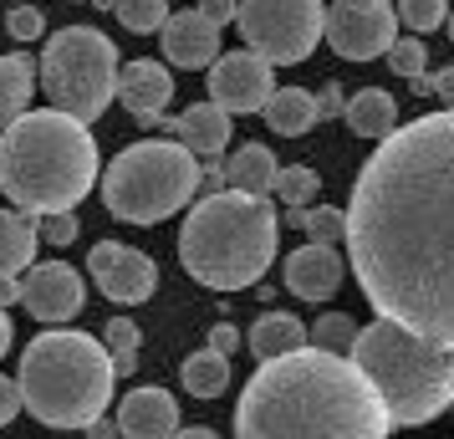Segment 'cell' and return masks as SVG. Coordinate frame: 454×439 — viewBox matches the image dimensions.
<instances>
[{"mask_svg": "<svg viewBox=\"0 0 454 439\" xmlns=\"http://www.w3.org/2000/svg\"><path fill=\"white\" fill-rule=\"evenodd\" d=\"M348 266L378 317L454 353V107L393 128L357 169Z\"/></svg>", "mask_w": 454, "mask_h": 439, "instance_id": "6da1fadb", "label": "cell"}, {"mask_svg": "<svg viewBox=\"0 0 454 439\" xmlns=\"http://www.w3.org/2000/svg\"><path fill=\"white\" fill-rule=\"evenodd\" d=\"M388 429L363 368L311 342L261 363L235 404V439H388Z\"/></svg>", "mask_w": 454, "mask_h": 439, "instance_id": "7a4b0ae2", "label": "cell"}, {"mask_svg": "<svg viewBox=\"0 0 454 439\" xmlns=\"http://www.w3.org/2000/svg\"><path fill=\"white\" fill-rule=\"evenodd\" d=\"M98 184V144L72 113H21L0 128V189L26 215H62Z\"/></svg>", "mask_w": 454, "mask_h": 439, "instance_id": "3957f363", "label": "cell"}, {"mask_svg": "<svg viewBox=\"0 0 454 439\" xmlns=\"http://www.w3.org/2000/svg\"><path fill=\"white\" fill-rule=\"evenodd\" d=\"M281 220L261 194H205L179 231V261L209 292H246L276 261Z\"/></svg>", "mask_w": 454, "mask_h": 439, "instance_id": "277c9868", "label": "cell"}, {"mask_svg": "<svg viewBox=\"0 0 454 439\" xmlns=\"http://www.w3.org/2000/svg\"><path fill=\"white\" fill-rule=\"evenodd\" d=\"M16 383H21L31 419H42L46 429H87L113 404L118 373H113V357L98 337L46 327L21 353Z\"/></svg>", "mask_w": 454, "mask_h": 439, "instance_id": "5b68a950", "label": "cell"}, {"mask_svg": "<svg viewBox=\"0 0 454 439\" xmlns=\"http://www.w3.org/2000/svg\"><path fill=\"white\" fill-rule=\"evenodd\" d=\"M352 363L378 388L393 424H429L454 404V353L388 317H372L357 333Z\"/></svg>", "mask_w": 454, "mask_h": 439, "instance_id": "8992f818", "label": "cell"}, {"mask_svg": "<svg viewBox=\"0 0 454 439\" xmlns=\"http://www.w3.org/2000/svg\"><path fill=\"white\" fill-rule=\"evenodd\" d=\"M200 159L174 138H144L123 148L103 169V205L113 220L128 225H159L174 209H184L200 189Z\"/></svg>", "mask_w": 454, "mask_h": 439, "instance_id": "52a82bcc", "label": "cell"}, {"mask_svg": "<svg viewBox=\"0 0 454 439\" xmlns=\"http://www.w3.org/2000/svg\"><path fill=\"white\" fill-rule=\"evenodd\" d=\"M42 82L57 113L77 123H98L118 98V46L92 26H62L42 57Z\"/></svg>", "mask_w": 454, "mask_h": 439, "instance_id": "ba28073f", "label": "cell"}, {"mask_svg": "<svg viewBox=\"0 0 454 439\" xmlns=\"http://www.w3.org/2000/svg\"><path fill=\"white\" fill-rule=\"evenodd\" d=\"M235 26L255 57H266L270 67H296L322 42L327 5L322 0H240Z\"/></svg>", "mask_w": 454, "mask_h": 439, "instance_id": "9c48e42d", "label": "cell"}, {"mask_svg": "<svg viewBox=\"0 0 454 439\" xmlns=\"http://www.w3.org/2000/svg\"><path fill=\"white\" fill-rule=\"evenodd\" d=\"M322 36L348 62L388 57V46L398 42V11H393V0H337L327 11V31Z\"/></svg>", "mask_w": 454, "mask_h": 439, "instance_id": "30bf717a", "label": "cell"}, {"mask_svg": "<svg viewBox=\"0 0 454 439\" xmlns=\"http://www.w3.org/2000/svg\"><path fill=\"white\" fill-rule=\"evenodd\" d=\"M87 271H92V281H98V292H103L107 302H123V307L148 302L153 286H159L153 261H148L144 251L123 246V240H98L92 255H87Z\"/></svg>", "mask_w": 454, "mask_h": 439, "instance_id": "8fae6325", "label": "cell"}, {"mask_svg": "<svg viewBox=\"0 0 454 439\" xmlns=\"http://www.w3.org/2000/svg\"><path fill=\"white\" fill-rule=\"evenodd\" d=\"M276 92V77H270V62L255 57V51H225L220 62L209 67V103L225 107L230 118L235 113H261L266 98Z\"/></svg>", "mask_w": 454, "mask_h": 439, "instance_id": "7c38bea8", "label": "cell"}, {"mask_svg": "<svg viewBox=\"0 0 454 439\" xmlns=\"http://www.w3.org/2000/svg\"><path fill=\"white\" fill-rule=\"evenodd\" d=\"M82 276L72 271L67 261H42V266H31L21 281V307L42 327H62L72 317L82 312Z\"/></svg>", "mask_w": 454, "mask_h": 439, "instance_id": "4fadbf2b", "label": "cell"}, {"mask_svg": "<svg viewBox=\"0 0 454 439\" xmlns=\"http://www.w3.org/2000/svg\"><path fill=\"white\" fill-rule=\"evenodd\" d=\"M159 46H164L168 62L184 67V72H209L225 57L220 51V26H209L200 11H174L164 21V31H159Z\"/></svg>", "mask_w": 454, "mask_h": 439, "instance_id": "5bb4252c", "label": "cell"}, {"mask_svg": "<svg viewBox=\"0 0 454 439\" xmlns=\"http://www.w3.org/2000/svg\"><path fill=\"white\" fill-rule=\"evenodd\" d=\"M118 435L123 439H174L179 435V404L168 388H133V394L118 404Z\"/></svg>", "mask_w": 454, "mask_h": 439, "instance_id": "9a60e30c", "label": "cell"}, {"mask_svg": "<svg viewBox=\"0 0 454 439\" xmlns=\"http://www.w3.org/2000/svg\"><path fill=\"white\" fill-rule=\"evenodd\" d=\"M342 271H348V261L337 255V246L307 240L301 251L286 255V292L301 296V302H327L342 286Z\"/></svg>", "mask_w": 454, "mask_h": 439, "instance_id": "2e32d148", "label": "cell"}, {"mask_svg": "<svg viewBox=\"0 0 454 439\" xmlns=\"http://www.w3.org/2000/svg\"><path fill=\"white\" fill-rule=\"evenodd\" d=\"M168 98H174V77H168L164 62H128L123 72H118V103H123L144 128H153L164 118Z\"/></svg>", "mask_w": 454, "mask_h": 439, "instance_id": "e0dca14e", "label": "cell"}, {"mask_svg": "<svg viewBox=\"0 0 454 439\" xmlns=\"http://www.w3.org/2000/svg\"><path fill=\"white\" fill-rule=\"evenodd\" d=\"M168 133H174V144H184L194 159H220L225 144H230V113L205 98V103L184 107V113L168 123Z\"/></svg>", "mask_w": 454, "mask_h": 439, "instance_id": "ac0fdd59", "label": "cell"}, {"mask_svg": "<svg viewBox=\"0 0 454 439\" xmlns=\"http://www.w3.org/2000/svg\"><path fill=\"white\" fill-rule=\"evenodd\" d=\"M348 128L357 133V138H388L393 128H398V98L393 92H383V87H363V92H352L348 98Z\"/></svg>", "mask_w": 454, "mask_h": 439, "instance_id": "d6986e66", "label": "cell"}, {"mask_svg": "<svg viewBox=\"0 0 454 439\" xmlns=\"http://www.w3.org/2000/svg\"><path fill=\"white\" fill-rule=\"evenodd\" d=\"M36 220L26 215V209H0V276H21L31 271V261H36Z\"/></svg>", "mask_w": 454, "mask_h": 439, "instance_id": "ffe728a7", "label": "cell"}, {"mask_svg": "<svg viewBox=\"0 0 454 439\" xmlns=\"http://www.w3.org/2000/svg\"><path fill=\"white\" fill-rule=\"evenodd\" d=\"M261 113H266V128L276 138H301L317 123V92H307V87H276Z\"/></svg>", "mask_w": 454, "mask_h": 439, "instance_id": "44dd1931", "label": "cell"}, {"mask_svg": "<svg viewBox=\"0 0 454 439\" xmlns=\"http://www.w3.org/2000/svg\"><path fill=\"white\" fill-rule=\"evenodd\" d=\"M276 174H281V164H276V153H270L266 144L235 148V153H230V164H225L230 189H240V194H261V200L276 189Z\"/></svg>", "mask_w": 454, "mask_h": 439, "instance_id": "7402d4cb", "label": "cell"}, {"mask_svg": "<svg viewBox=\"0 0 454 439\" xmlns=\"http://www.w3.org/2000/svg\"><path fill=\"white\" fill-rule=\"evenodd\" d=\"M246 348L261 357V363H270V357H286V353H296V348H307V327L291 312H266L250 327Z\"/></svg>", "mask_w": 454, "mask_h": 439, "instance_id": "603a6c76", "label": "cell"}, {"mask_svg": "<svg viewBox=\"0 0 454 439\" xmlns=\"http://www.w3.org/2000/svg\"><path fill=\"white\" fill-rule=\"evenodd\" d=\"M31 82H36V72H31L26 57H0V128H11L26 113Z\"/></svg>", "mask_w": 454, "mask_h": 439, "instance_id": "cb8c5ba5", "label": "cell"}, {"mask_svg": "<svg viewBox=\"0 0 454 439\" xmlns=\"http://www.w3.org/2000/svg\"><path fill=\"white\" fill-rule=\"evenodd\" d=\"M179 378H184V388L194 398H220L230 383V357L215 353V348H200V353L184 357V373Z\"/></svg>", "mask_w": 454, "mask_h": 439, "instance_id": "d4e9b609", "label": "cell"}, {"mask_svg": "<svg viewBox=\"0 0 454 439\" xmlns=\"http://www.w3.org/2000/svg\"><path fill=\"white\" fill-rule=\"evenodd\" d=\"M357 333H363V327H357L348 312H327V317H317V327H307V342L311 348H322V353L348 357L352 342H357Z\"/></svg>", "mask_w": 454, "mask_h": 439, "instance_id": "484cf974", "label": "cell"}, {"mask_svg": "<svg viewBox=\"0 0 454 439\" xmlns=\"http://www.w3.org/2000/svg\"><path fill=\"white\" fill-rule=\"evenodd\" d=\"M138 327L128 322V317H113L107 322V333H103V348H107V357H113V373L118 378H128V373H138Z\"/></svg>", "mask_w": 454, "mask_h": 439, "instance_id": "4316f807", "label": "cell"}, {"mask_svg": "<svg viewBox=\"0 0 454 439\" xmlns=\"http://www.w3.org/2000/svg\"><path fill=\"white\" fill-rule=\"evenodd\" d=\"M291 225H301L317 246H337V240H348V209L311 205V209H296V215H291Z\"/></svg>", "mask_w": 454, "mask_h": 439, "instance_id": "83f0119b", "label": "cell"}, {"mask_svg": "<svg viewBox=\"0 0 454 439\" xmlns=\"http://www.w3.org/2000/svg\"><path fill=\"white\" fill-rule=\"evenodd\" d=\"M317 189H322L317 169H307V164H286L281 174H276V189H270V194H281V205H286L291 215H296V209H311Z\"/></svg>", "mask_w": 454, "mask_h": 439, "instance_id": "f1b7e54d", "label": "cell"}, {"mask_svg": "<svg viewBox=\"0 0 454 439\" xmlns=\"http://www.w3.org/2000/svg\"><path fill=\"white\" fill-rule=\"evenodd\" d=\"M113 16H118L133 36H148V31H164V21L174 11H168V0H113Z\"/></svg>", "mask_w": 454, "mask_h": 439, "instance_id": "f546056e", "label": "cell"}, {"mask_svg": "<svg viewBox=\"0 0 454 439\" xmlns=\"http://www.w3.org/2000/svg\"><path fill=\"white\" fill-rule=\"evenodd\" d=\"M393 11H398V21L409 26L413 36H424V31L450 21V0H398Z\"/></svg>", "mask_w": 454, "mask_h": 439, "instance_id": "4dcf8cb0", "label": "cell"}, {"mask_svg": "<svg viewBox=\"0 0 454 439\" xmlns=\"http://www.w3.org/2000/svg\"><path fill=\"white\" fill-rule=\"evenodd\" d=\"M424 62H429V51H424V42L419 36H398V42L388 46V67L398 72V77H424Z\"/></svg>", "mask_w": 454, "mask_h": 439, "instance_id": "1f68e13d", "label": "cell"}, {"mask_svg": "<svg viewBox=\"0 0 454 439\" xmlns=\"http://www.w3.org/2000/svg\"><path fill=\"white\" fill-rule=\"evenodd\" d=\"M36 231H42L46 246H72V240H77V215H72V209H62V215H42Z\"/></svg>", "mask_w": 454, "mask_h": 439, "instance_id": "d6a6232c", "label": "cell"}, {"mask_svg": "<svg viewBox=\"0 0 454 439\" xmlns=\"http://www.w3.org/2000/svg\"><path fill=\"white\" fill-rule=\"evenodd\" d=\"M5 31H11L16 42H36V36L46 31V21H42V11H36V5H16V11L5 16Z\"/></svg>", "mask_w": 454, "mask_h": 439, "instance_id": "836d02e7", "label": "cell"}, {"mask_svg": "<svg viewBox=\"0 0 454 439\" xmlns=\"http://www.w3.org/2000/svg\"><path fill=\"white\" fill-rule=\"evenodd\" d=\"M21 409H26V398H21V383H16V378H5V373H0V429H5L11 419L21 414Z\"/></svg>", "mask_w": 454, "mask_h": 439, "instance_id": "e575fe53", "label": "cell"}, {"mask_svg": "<svg viewBox=\"0 0 454 439\" xmlns=\"http://www.w3.org/2000/svg\"><path fill=\"white\" fill-rule=\"evenodd\" d=\"M200 16H205L209 26H230L240 16V0H200Z\"/></svg>", "mask_w": 454, "mask_h": 439, "instance_id": "d590c367", "label": "cell"}, {"mask_svg": "<svg viewBox=\"0 0 454 439\" xmlns=\"http://www.w3.org/2000/svg\"><path fill=\"white\" fill-rule=\"evenodd\" d=\"M348 113V98H342V87L327 82L322 92H317V118H342Z\"/></svg>", "mask_w": 454, "mask_h": 439, "instance_id": "8d00e7d4", "label": "cell"}, {"mask_svg": "<svg viewBox=\"0 0 454 439\" xmlns=\"http://www.w3.org/2000/svg\"><path fill=\"white\" fill-rule=\"evenodd\" d=\"M240 342H246V337L235 333V327H230V322H220V327H215V333H209V348H215V353H235V348H240Z\"/></svg>", "mask_w": 454, "mask_h": 439, "instance_id": "74e56055", "label": "cell"}, {"mask_svg": "<svg viewBox=\"0 0 454 439\" xmlns=\"http://www.w3.org/2000/svg\"><path fill=\"white\" fill-rule=\"evenodd\" d=\"M429 92H434V98H444V103L454 107V67H444V72H434V77H429Z\"/></svg>", "mask_w": 454, "mask_h": 439, "instance_id": "f35d334b", "label": "cell"}, {"mask_svg": "<svg viewBox=\"0 0 454 439\" xmlns=\"http://www.w3.org/2000/svg\"><path fill=\"white\" fill-rule=\"evenodd\" d=\"M11 302H21V281L16 276H0V307H11Z\"/></svg>", "mask_w": 454, "mask_h": 439, "instance_id": "ab89813d", "label": "cell"}, {"mask_svg": "<svg viewBox=\"0 0 454 439\" xmlns=\"http://www.w3.org/2000/svg\"><path fill=\"white\" fill-rule=\"evenodd\" d=\"M87 439H118V419H113V424H107V419L87 424Z\"/></svg>", "mask_w": 454, "mask_h": 439, "instance_id": "60d3db41", "label": "cell"}, {"mask_svg": "<svg viewBox=\"0 0 454 439\" xmlns=\"http://www.w3.org/2000/svg\"><path fill=\"white\" fill-rule=\"evenodd\" d=\"M11 342H16V327H11V312L0 307V357H5V348H11Z\"/></svg>", "mask_w": 454, "mask_h": 439, "instance_id": "b9f144b4", "label": "cell"}, {"mask_svg": "<svg viewBox=\"0 0 454 439\" xmlns=\"http://www.w3.org/2000/svg\"><path fill=\"white\" fill-rule=\"evenodd\" d=\"M174 439H220V435H215V429H179Z\"/></svg>", "mask_w": 454, "mask_h": 439, "instance_id": "7bdbcfd3", "label": "cell"}, {"mask_svg": "<svg viewBox=\"0 0 454 439\" xmlns=\"http://www.w3.org/2000/svg\"><path fill=\"white\" fill-rule=\"evenodd\" d=\"M444 26H450V42H454V16H450V21H444Z\"/></svg>", "mask_w": 454, "mask_h": 439, "instance_id": "ee69618b", "label": "cell"}, {"mask_svg": "<svg viewBox=\"0 0 454 439\" xmlns=\"http://www.w3.org/2000/svg\"><path fill=\"white\" fill-rule=\"evenodd\" d=\"M16 5H31V0H16Z\"/></svg>", "mask_w": 454, "mask_h": 439, "instance_id": "f6af8a7d", "label": "cell"}, {"mask_svg": "<svg viewBox=\"0 0 454 439\" xmlns=\"http://www.w3.org/2000/svg\"><path fill=\"white\" fill-rule=\"evenodd\" d=\"M450 409H454V404H450Z\"/></svg>", "mask_w": 454, "mask_h": 439, "instance_id": "bcb514c9", "label": "cell"}]
</instances>
